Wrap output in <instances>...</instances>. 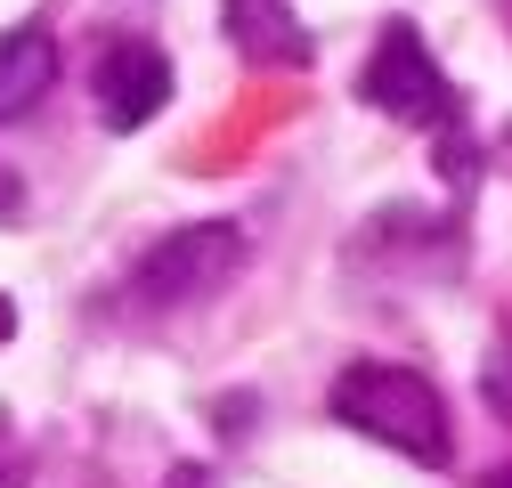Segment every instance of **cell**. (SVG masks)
<instances>
[{"instance_id":"1","label":"cell","mask_w":512,"mask_h":488,"mask_svg":"<svg viewBox=\"0 0 512 488\" xmlns=\"http://www.w3.org/2000/svg\"><path fill=\"white\" fill-rule=\"evenodd\" d=\"M334 423H350V432L382 440V448H399L407 464H447L456 456V423H447V399L431 375H415V366H391V358H358L334 375L326 391Z\"/></svg>"},{"instance_id":"2","label":"cell","mask_w":512,"mask_h":488,"mask_svg":"<svg viewBox=\"0 0 512 488\" xmlns=\"http://www.w3.org/2000/svg\"><path fill=\"white\" fill-rule=\"evenodd\" d=\"M358 98H366L374 114L407 122V131H439V139H456V122H464L456 82L439 74V57L423 49V33H415L407 17L382 25V41H374V57H366V74H358Z\"/></svg>"},{"instance_id":"3","label":"cell","mask_w":512,"mask_h":488,"mask_svg":"<svg viewBox=\"0 0 512 488\" xmlns=\"http://www.w3.org/2000/svg\"><path fill=\"white\" fill-rule=\"evenodd\" d=\"M244 228L236 220H187V228H171L155 253L139 261V277H131V293L147 301V310H187V301H212L236 269H244Z\"/></svg>"},{"instance_id":"4","label":"cell","mask_w":512,"mask_h":488,"mask_svg":"<svg viewBox=\"0 0 512 488\" xmlns=\"http://www.w3.org/2000/svg\"><path fill=\"white\" fill-rule=\"evenodd\" d=\"M90 98H98V122L106 131H147L171 98V57L139 33H114L90 66Z\"/></svg>"},{"instance_id":"5","label":"cell","mask_w":512,"mask_h":488,"mask_svg":"<svg viewBox=\"0 0 512 488\" xmlns=\"http://www.w3.org/2000/svg\"><path fill=\"white\" fill-rule=\"evenodd\" d=\"M220 25L236 33L252 66H309V33L293 25L285 0H220Z\"/></svg>"},{"instance_id":"6","label":"cell","mask_w":512,"mask_h":488,"mask_svg":"<svg viewBox=\"0 0 512 488\" xmlns=\"http://www.w3.org/2000/svg\"><path fill=\"white\" fill-rule=\"evenodd\" d=\"M57 82V41L41 25H9L0 33V122L33 114V98H49Z\"/></svg>"},{"instance_id":"7","label":"cell","mask_w":512,"mask_h":488,"mask_svg":"<svg viewBox=\"0 0 512 488\" xmlns=\"http://www.w3.org/2000/svg\"><path fill=\"white\" fill-rule=\"evenodd\" d=\"M17 212H25V188H17V171H9V163H0V228H9Z\"/></svg>"},{"instance_id":"8","label":"cell","mask_w":512,"mask_h":488,"mask_svg":"<svg viewBox=\"0 0 512 488\" xmlns=\"http://www.w3.org/2000/svg\"><path fill=\"white\" fill-rule=\"evenodd\" d=\"M163 488H204V472H196V464H179V472H171Z\"/></svg>"},{"instance_id":"9","label":"cell","mask_w":512,"mask_h":488,"mask_svg":"<svg viewBox=\"0 0 512 488\" xmlns=\"http://www.w3.org/2000/svg\"><path fill=\"white\" fill-rule=\"evenodd\" d=\"M480 488H512V464H504V472H488V480H480Z\"/></svg>"}]
</instances>
